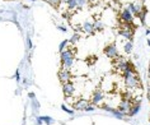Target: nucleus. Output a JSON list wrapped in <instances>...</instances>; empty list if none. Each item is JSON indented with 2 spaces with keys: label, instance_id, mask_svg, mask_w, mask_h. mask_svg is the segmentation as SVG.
<instances>
[{
  "label": "nucleus",
  "instance_id": "nucleus-1",
  "mask_svg": "<svg viewBox=\"0 0 150 125\" xmlns=\"http://www.w3.org/2000/svg\"><path fill=\"white\" fill-rule=\"evenodd\" d=\"M103 54L107 56V58H117V56H120V52H118V49L117 46H116L115 44H108L106 45V47L103 49Z\"/></svg>",
  "mask_w": 150,
  "mask_h": 125
},
{
  "label": "nucleus",
  "instance_id": "nucleus-2",
  "mask_svg": "<svg viewBox=\"0 0 150 125\" xmlns=\"http://www.w3.org/2000/svg\"><path fill=\"white\" fill-rule=\"evenodd\" d=\"M59 79L62 84L66 82H69L70 81V71L66 70V69H60L59 70Z\"/></svg>",
  "mask_w": 150,
  "mask_h": 125
},
{
  "label": "nucleus",
  "instance_id": "nucleus-3",
  "mask_svg": "<svg viewBox=\"0 0 150 125\" xmlns=\"http://www.w3.org/2000/svg\"><path fill=\"white\" fill-rule=\"evenodd\" d=\"M121 19L125 22V23H132L134 16L131 14L129 9H125V10H122V13H121Z\"/></svg>",
  "mask_w": 150,
  "mask_h": 125
},
{
  "label": "nucleus",
  "instance_id": "nucleus-4",
  "mask_svg": "<svg viewBox=\"0 0 150 125\" xmlns=\"http://www.w3.org/2000/svg\"><path fill=\"white\" fill-rule=\"evenodd\" d=\"M83 31L87 33V35H93L94 33V28H93V23L92 22H89V21H85L84 23H83Z\"/></svg>",
  "mask_w": 150,
  "mask_h": 125
},
{
  "label": "nucleus",
  "instance_id": "nucleus-5",
  "mask_svg": "<svg viewBox=\"0 0 150 125\" xmlns=\"http://www.w3.org/2000/svg\"><path fill=\"white\" fill-rule=\"evenodd\" d=\"M93 28H94V32H97V31L100 32L104 28V24L100 21H96L94 23H93Z\"/></svg>",
  "mask_w": 150,
  "mask_h": 125
},
{
  "label": "nucleus",
  "instance_id": "nucleus-6",
  "mask_svg": "<svg viewBox=\"0 0 150 125\" xmlns=\"http://www.w3.org/2000/svg\"><path fill=\"white\" fill-rule=\"evenodd\" d=\"M123 50H125L126 54H130L131 50H132V42L131 41H126V44L123 45Z\"/></svg>",
  "mask_w": 150,
  "mask_h": 125
},
{
  "label": "nucleus",
  "instance_id": "nucleus-7",
  "mask_svg": "<svg viewBox=\"0 0 150 125\" xmlns=\"http://www.w3.org/2000/svg\"><path fill=\"white\" fill-rule=\"evenodd\" d=\"M80 40V35L79 33H74L73 37L69 40V44H73V45H76L78 44V41Z\"/></svg>",
  "mask_w": 150,
  "mask_h": 125
},
{
  "label": "nucleus",
  "instance_id": "nucleus-8",
  "mask_svg": "<svg viewBox=\"0 0 150 125\" xmlns=\"http://www.w3.org/2000/svg\"><path fill=\"white\" fill-rule=\"evenodd\" d=\"M66 5H67V10H74L76 8V0H69L66 3Z\"/></svg>",
  "mask_w": 150,
  "mask_h": 125
},
{
  "label": "nucleus",
  "instance_id": "nucleus-9",
  "mask_svg": "<svg viewBox=\"0 0 150 125\" xmlns=\"http://www.w3.org/2000/svg\"><path fill=\"white\" fill-rule=\"evenodd\" d=\"M132 5H134V8H135V10H136L137 14L141 12V6H142L141 0H139V1H136V3H132Z\"/></svg>",
  "mask_w": 150,
  "mask_h": 125
},
{
  "label": "nucleus",
  "instance_id": "nucleus-10",
  "mask_svg": "<svg viewBox=\"0 0 150 125\" xmlns=\"http://www.w3.org/2000/svg\"><path fill=\"white\" fill-rule=\"evenodd\" d=\"M88 4V0H76V8H84Z\"/></svg>",
  "mask_w": 150,
  "mask_h": 125
},
{
  "label": "nucleus",
  "instance_id": "nucleus-11",
  "mask_svg": "<svg viewBox=\"0 0 150 125\" xmlns=\"http://www.w3.org/2000/svg\"><path fill=\"white\" fill-rule=\"evenodd\" d=\"M67 44H69V41L65 40V41H62L61 45H60V51H62V50H65L66 46H67Z\"/></svg>",
  "mask_w": 150,
  "mask_h": 125
},
{
  "label": "nucleus",
  "instance_id": "nucleus-12",
  "mask_svg": "<svg viewBox=\"0 0 150 125\" xmlns=\"http://www.w3.org/2000/svg\"><path fill=\"white\" fill-rule=\"evenodd\" d=\"M48 3H50L52 6H59V4L61 3V0H48Z\"/></svg>",
  "mask_w": 150,
  "mask_h": 125
},
{
  "label": "nucleus",
  "instance_id": "nucleus-13",
  "mask_svg": "<svg viewBox=\"0 0 150 125\" xmlns=\"http://www.w3.org/2000/svg\"><path fill=\"white\" fill-rule=\"evenodd\" d=\"M43 121H45V123H47V124H50V123H52V120L50 119V117H43Z\"/></svg>",
  "mask_w": 150,
  "mask_h": 125
},
{
  "label": "nucleus",
  "instance_id": "nucleus-14",
  "mask_svg": "<svg viewBox=\"0 0 150 125\" xmlns=\"http://www.w3.org/2000/svg\"><path fill=\"white\" fill-rule=\"evenodd\" d=\"M146 33H148V35H150V29H149V28L146 29Z\"/></svg>",
  "mask_w": 150,
  "mask_h": 125
},
{
  "label": "nucleus",
  "instance_id": "nucleus-15",
  "mask_svg": "<svg viewBox=\"0 0 150 125\" xmlns=\"http://www.w3.org/2000/svg\"><path fill=\"white\" fill-rule=\"evenodd\" d=\"M61 1H62V3H65V4H66V3L69 1V0H61Z\"/></svg>",
  "mask_w": 150,
  "mask_h": 125
},
{
  "label": "nucleus",
  "instance_id": "nucleus-16",
  "mask_svg": "<svg viewBox=\"0 0 150 125\" xmlns=\"http://www.w3.org/2000/svg\"><path fill=\"white\" fill-rule=\"evenodd\" d=\"M29 1H37V0H29Z\"/></svg>",
  "mask_w": 150,
  "mask_h": 125
},
{
  "label": "nucleus",
  "instance_id": "nucleus-17",
  "mask_svg": "<svg viewBox=\"0 0 150 125\" xmlns=\"http://www.w3.org/2000/svg\"><path fill=\"white\" fill-rule=\"evenodd\" d=\"M91 1H97V0H91Z\"/></svg>",
  "mask_w": 150,
  "mask_h": 125
}]
</instances>
